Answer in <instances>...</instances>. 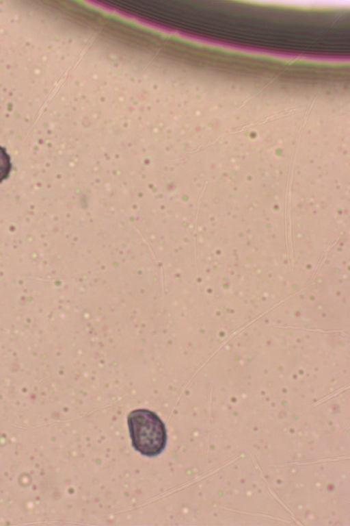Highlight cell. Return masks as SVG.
Returning a JSON list of instances; mask_svg holds the SVG:
<instances>
[{
    "label": "cell",
    "mask_w": 350,
    "mask_h": 526,
    "mask_svg": "<svg viewBox=\"0 0 350 526\" xmlns=\"http://www.w3.org/2000/svg\"><path fill=\"white\" fill-rule=\"evenodd\" d=\"M128 425L133 447L142 455L155 456L164 449L166 429L154 412L146 409L133 410L128 416Z\"/></svg>",
    "instance_id": "cell-1"
},
{
    "label": "cell",
    "mask_w": 350,
    "mask_h": 526,
    "mask_svg": "<svg viewBox=\"0 0 350 526\" xmlns=\"http://www.w3.org/2000/svg\"><path fill=\"white\" fill-rule=\"evenodd\" d=\"M11 168L10 156L6 150L0 146V182L9 177Z\"/></svg>",
    "instance_id": "cell-2"
}]
</instances>
